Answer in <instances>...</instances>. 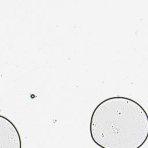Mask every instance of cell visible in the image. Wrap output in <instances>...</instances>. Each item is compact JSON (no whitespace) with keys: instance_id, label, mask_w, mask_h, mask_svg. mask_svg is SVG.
<instances>
[{"instance_id":"cell-2","label":"cell","mask_w":148,"mask_h":148,"mask_svg":"<svg viewBox=\"0 0 148 148\" xmlns=\"http://www.w3.org/2000/svg\"><path fill=\"white\" fill-rule=\"evenodd\" d=\"M0 148H21L20 135L14 124L0 115Z\"/></svg>"},{"instance_id":"cell-1","label":"cell","mask_w":148,"mask_h":148,"mask_svg":"<svg viewBox=\"0 0 148 148\" xmlns=\"http://www.w3.org/2000/svg\"><path fill=\"white\" fill-rule=\"evenodd\" d=\"M90 134L102 148H140L148 136L147 114L134 99L122 96L108 98L93 110Z\"/></svg>"}]
</instances>
